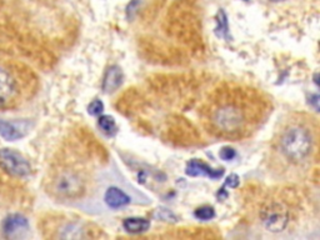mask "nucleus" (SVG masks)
I'll list each match as a JSON object with an SVG mask.
<instances>
[{
    "mask_svg": "<svg viewBox=\"0 0 320 240\" xmlns=\"http://www.w3.org/2000/svg\"><path fill=\"white\" fill-rule=\"evenodd\" d=\"M209 120L211 129L225 138L242 137L250 129L253 123L248 100L239 99L217 101L210 110Z\"/></svg>",
    "mask_w": 320,
    "mask_h": 240,
    "instance_id": "nucleus-2",
    "label": "nucleus"
},
{
    "mask_svg": "<svg viewBox=\"0 0 320 240\" xmlns=\"http://www.w3.org/2000/svg\"><path fill=\"white\" fill-rule=\"evenodd\" d=\"M186 174L190 177H208L211 179H218L224 174L223 169H211L210 166L206 165L205 163L200 162V160H191L186 165Z\"/></svg>",
    "mask_w": 320,
    "mask_h": 240,
    "instance_id": "nucleus-8",
    "label": "nucleus"
},
{
    "mask_svg": "<svg viewBox=\"0 0 320 240\" xmlns=\"http://www.w3.org/2000/svg\"><path fill=\"white\" fill-rule=\"evenodd\" d=\"M104 110V104L101 103L100 100H94L89 104L88 106V113L93 117H96V115H100Z\"/></svg>",
    "mask_w": 320,
    "mask_h": 240,
    "instance_id": "nucleus-16",
    "label": "nucleus"
},
{
    "mask_svg": "<svg viewBox=\"0 0 320 240\" xmlns=\"http://www.w3.org/2000/svg\"><path fill=\"white\" fill-rule=\"evenodd\" d=\"M98 124L101 132L105 133L106 135H114L117 133V123H115L114 118L110 115H101L99 118Z\"/></svg>",
    "mask_w": 320,
    "mask_h": 240,
    "instance_id": "nucleus-13",
    "label": "nucleus"
},
{
    "mask_svg": "<svg viewBox=\"0 0 320 240\" xmlns=\"http://www.w3.org/2000/svg\"><path fill=\"white\" fill-rule=\"evenodd\" d=\"M220 158L224 160H231L233 158L235 157V150L233 148H229V146H225V148H223L222 150H220Z\"/></svg>",
    "mask_w": 320,
    "mask_h": 240,
    "instance_id": "nucleus-17",
    "label": "nucleus"
},
{
    "mask_svg": "<svg viewBox=\"0 0 320 240\" xmlns=\"http://www.w3.org/2000/svg\"><path fill=\"white\" fill-rule=\"evenodd\" d=\"M123 228L132 234L144 233L150 228V222L143 218H128L123 222Z\"/></svg>",
    "mask_w": 320,
    "mask_h": 240,
    "instance_id": "nucleus-12",
    "label": "nucleus"
},
{
    "mask_svg": "<svg viewBox=\"0 0 320 240\" xmlns=\"http://www.w3.org/2000/svg\"><path fill=\"white\" fill-rule=\"evenodd\" d=\"M195 218L200 220H210L215 216V210L213 207H208V205H204V207L198 208L194 213Z\"/></svg>",
    "mask_w": 320,
    "mask_h": 240,
    "instance_id": "nucleus-15",
    "label": "nucleus"
},
{
    "mask_svg": "<svg viewBox=\"0 0 320 240\" xmlns=\"http://www.w3.org/2000/svg\"><path fill=\"white\" fill-rule=\"evenodd\" d=\"M271 3H280V2H285V0H269Z\"/></svg>",
    "mask_w": 320,
    "mask_h": 240,
    "instance_id": "nucleus-19",
    "label": "nucleus"
},
{
    "mask_svg": "<svg viewBox=\"0 0 320 240\" xmlns=\"http://www.w3.org/2000/svg\"><path fill=\"white\" fill-rule=\"evenodd\" d=\"M123 83V72L118 66L110 67L106 70L103 80V90L106 94L114 93Z\"/></svg>",
    "mask_w": 320,
    "mask_h": 240,
    "instance_id": "nucleus-9",
    "label": "nucleus"
},
{
    "mask_svg": "<svg viewBox=\"0 0 320 240\" xmlns=\"http://www.w3.org/2000/svg\"><path fill=\"white\" fill-rule=\"evenodd\" d=\"M49 191L58 199H79L86 194L87 180L79 170L69 168L61 169L50 179Z\"/></svg>",
    "mask_w": 320,
    "mask_h": 240,
    "instance_id": "nucleus-3",
    "label": "nucleus"
},
{
    "mask_svg": "<svg viewBox=\"0 0 320 240\" xmlns=\"http://www.w3.org/2000/svg\"><path fill=\"white\" fill-rule=\"evenodd\" d=\"M28 227L27 218L20 215V214H11L7 216L3 223V229L5 234H13L19 229H25Z\"/></svg>",
    "mask_w": 320,
    "mask_h": 240,
    "instance_id": "nucleus-10",
    "label": "nucleus"
},
{
    "mask_svg": "<svg viewBox=\"0 0 320 240\" xmlns=\"http://www.w3.org/2000/svg\"><path fill=\"white\" fill-rule=\"evenodd\" d=\"M238 184H239V178L235 174H231L228 178V180H226V185H230L231 188H235V186H238Z\"/></svg>",
    "mask_w": 320,
    "mask_h": 240,
    "instance_id": "nucleus-18",
    "label": "nucleus"
},
{
    "mask_svg": "<svg viewBox=\"0 0 320 240\" xmlns=\"http://www.w3.org/2000/svg\"><path fill=\"white\" fill-rule=\"evenodd\" d=\"M0 137L4 138L8 142H14V140L22 139L24 137V133L16 125L9 123V121L0 119Z\"/></svg>",
    "mask_w": 320,
    "mask_h": 240,
    "instance_id": "nucleus-11",
    "label": "nucleus"
},
{
    "mask_svg": "<svg viewBox=\"0 0 320 240\" xmlns=\"http://www.w3.org/2000/svg\"><path fill=\"white\" fill-rule=\"evenodd\" d=\"M289 220V210L283 203L271 202L264 204L260 209V223L270 233H280L288 227Z\"/></svg>",
    "mask_w": 320,
    "mask_h": 240,
    "instance_id": "nucleus-4",
    "label": "nucleus"
},
{
    "mask_svg": "<svg viewBox=\"0 0 320 240\" xmlns=\"http://www.w3.org/2000/svg\"><path fill=\"white\" fill-rule=\"evenodd\" d=\"M318 142V121L304 113H295L276 132L271 143V158L280 169L302 170L313 160Z\"/></svg>",
    "mask_w": 320,
    "mask_h": 240,
    "instance_id": "nucleus-1",
    "label": "nucleus"
},
{
    "mask_svg": "<svg viewBox=\"0 0 320 240\" xmlns=\"http://www.w3.org/2000/svg\"><path fill=\"white\" fill-rule=\"evenodd\" d=\"M18 95V86L11 74L0 68V109L9 106Z\"/></svg>",
    "mask_w": 320,
    "mask_h": 240,
    "instance_id": "nucleus-6",
    "label": "nucleus"
},
{
    "mask_svg": "<svg viewBox=\"0 0 320 240\" xmlns=\"http://www.w3.org/2000/svg\"><path fill=\"white\" fill-rule=\"evenodd\" d=\"M0 166L13 177L25 178L32 173L29 162L13 149H0Z\"/></svg>",
    "mask_w": 320,
    "mask_h": 240,
    "instance_id": "nucleus-5",
    "label": "nucleus"
},
{
    "mask_svg": "<svg viewBox=\"0 0 320 240\" xmlns=\"http://www.w3.org/2000/svg\"><path fill=\"white\" fill-rule=\"evenodd\" d=\"M104 202L110 209H119L130 204L132 198L123 189L118 186H109L104 193Z\"/></svg>",
    "mask_w": 320,
    "mask_h": 240,
    "instance_id": "nucleus-7",
    "label": "nucleus"
},
{
    "mask_svg": "<svg viewBox=\"0 0 320 240\" xmlns=\"http://www.w3.org/2000/svg\"><path fill=\"white\" fill-rule=\"evenodd\" d=\"M63 234H60L61 238H67V239H79L83 236V228L79 224H75V223H72V224L65 225L64 229L61 230Z\"/></svg>",
    "mask_w": 320,
    "mask_h": 240,
    "instance_id": "nucleus-14",
    "label": "nucleus"
}]
</instances>
